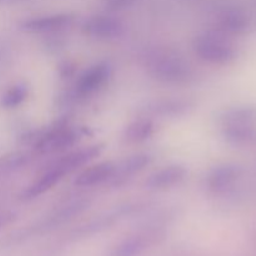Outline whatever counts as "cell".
<instances>
[{
  "mask_svg": "<svg viewBox=\"0 0 256 256\" xmlns=\"http://www.w3.org/2000/svg\"><path fill=\"white\" fill-rule=\"evenodd\" d=\"M194 50L200 59L214 65H228L238 56L236 48L219 32L199 35L194 42Z\"/></svg>",
  "mask_w": 256,
  "mask_h": 256,
  "instance_id": "1",
  "label": "cell"
},
{
  "mask_svg": "<svg viewBox=\"0 0 256 256\" xmlns=\"http://www.w3.org/2000/svg\"><path fill=\"white\" fill-rule=\"evenodd\" d=\"M220 122L224 138L246 139L256 134V108L240 106L228 110Z\"/></svg>",
  "mask_w": 256,
  "mask_h": 256,
  "instance_id": "2",
  "label": "cell"
},
{
  "mask_svg": "<svg viewBox=\"0 0 256 256\" xmlns=\"http://www.w3.org/2000/svg\"><path fill=\"white\" fill-rule=\"evenodd\" d=\"M150 74L165 82H182L190 76V68L184 60L172 52H162L149 62Z\"/></svg>",
  "mask_w": 256,
  "mask_h": 256,
  "instance_id": "3",
  "label": "cell"
},
{
  "mask_svg": "<svg viewBox=\"0 0 256 256\" xmlns=\"http://www.w3.org/2000/svg\"><path fill=\"white\" fill-rule=\"evenodd\" d=\"M79 139L80 134L78 130L62 125L50 130L44 138H42L36 148L42 152H56L72 146L79 142Z\"/></svg>",
  "mask_w": 256,
  "mask_h": 256,
  "instance_id": "4",
  "label": "cell"
},
{
  "mask_svg": "<svg viewBox=\"0 0 256 256\" xmlns=\"http://www.w3.org/2000/svg\"><path fill=\"white\" fill-rule=\"evenodd\" d=\"M124 32L122 22L112 16L98 15L88 20L84 25V32L95 39H114Z\"/></svg>",
  "mask_w": 256,
  "mask_h": 256,
  "instance_id": "5",
  "label": "cell"
},
{
  "mask_svg": "<svg viewBox=\"0 0 256 256\" xmlns=\"http://www.w3.org/2000/svg\"><path fill=\"white\" fill-rule=\"evenodd\" d=\"M242 178V169L236 165H222L210 172L208 188L214 194H225L235 186Z\"/></svg>",
  "mask_w": 256,
  "mask_h": 256,
  "instance_id": "6",
  "label": "cell"
},
{
  "mask_svg": "<svg viewBox=\"0 0 256 256\" xmlns=\"http://www.w3.org/2000/svg\"><path fill=\"white\" fill-rule=\"evenodd\" d=\"M110 68L106 64H98L95 66L90 68L89 70L84 72L78 82L76 90L78 94L82 96H89L94 94L98 90L102 89L109 80Z\"/></svg>",
  "mask_w": 256,
  "mask_h": 256,
  "instance_id": "7",
  "label": "cell"
},
{
  "mask_svg": "<svg viewBox=\"0 0 256 256\" xmlns=\"http://www.w3.org/2000/svg\"><path fill=\"white\" fill-rule=\"evenodd\" d=\"M186 169L180 165H172L152 174L146 182V186L152 190H166L176 186L186 178Z\"/></svg>",
  "mask_w": 256,
  "mask_h": 256,
  "instance_id": "8",
  "label": "cell"
},
{
  "mask_svg": "<svg viewBox=\"0 0 256 256\" xmlns=\"http://www.w3.org/2000/svg\"><path fill=\"white\" fill-rule=\"evenodd\" d=\"M115 170H116V166L110 162L92 165L80 172L79 176L75 180V185L82 188L96 186V185L112 179L115 176Z\"/></svg>",
  "mask_w": 256,
  "mask_h": 256,
  "instance_id": "9",
  "label": "cell"
},
{
  "mask_svg": "<svg viewBox=\"0 0 256 256\" xmlns=\"http://www.w3.org/2000/svg\"><path fill=\"white\" fill-rule=\"evenodd\" d=\"M66 174H69V172H68L62 165H59L56 162L54 166H52V169L48 170L39 180H36V182L25 192L24 198L25 199H35V198L45 194V192H48L49 190H52L55 185L59 184Z\"/></svg>",
  "mask_w": 256,
  "mask_h": 256,
  "instance_id": "10",
  "label": "cell"
},
{
  "mask_svg": "<svg viewBox=\"0 0 256 256\" xmlns=\"http://www.w3.org/2000/svg\"><path fill=\"white\" fill-rule=\"evenodd\" d=\"M72 22V16L68 14L50 15V16L36 18L32 19L22 25L25 30L32 32H52L62 30L70 26Z\"/></svg>",
  "mask_w": 256,
  "mask_h": 256,
  "instance_id": "11",
  "label": "cell"
},
{
  "mask_svg": "<svg viewBox=\"0 0 256 256\" xmlns=\"http://www.w3.org/2000/svg\"><path fill=\"white\" fill-rule=\"evenodd\" d=\"M250 25V20L246 14L240 10L225 12L218 20V32L230 36V35L244 34Z\"/></svg>",
  "mask_w": 256,
  "mask_h": 256,
  "instance_id": "12",
  "label": "cell"
},
{
  "mask_svg": "<svg viewBox=\"0 0 256 256\" xmlns=\"http://www.w3.org/2000/svg\"><path fill=\"white\" fill-rule=\"evenodd\" d=\"M102 152V148L100 146H92L89 149H82L79 152H72V154L66 155L62 159L58 162V164L62 165L68 172H72L76 170L78 168H82L86 165L88 162H92L96 156H99Z\"/></svg>",
  "mask_w": 256,
  "mask_h": 256,
  "instance_id": "13",
  "label": "cell"
},
{
  "mask_svg": "<svg viewBox=\"0 0 256 256\" xmlns=\"http://www.w3.org/2000/svg\"><path fill=\"white\" fill-rule=\"evenodd\" d=\"M152 134H154V124L152 120L140 119L128 126L125 139L130 144H140L149 140Z\"/></svg>",
  "mask_w": 256,
  "mask_h": 256,
  "instance_id": "14",
  "label": "cell"
},
{
  "mask_svg": "<svg viewBox=\"0 0 256 256\" xmlns=\"http://www.w3.org/2000/svg\"><path fill=\"white\" fill-rule=\"evenodd\" d=\"M149 246V239L142 235H136L120 242L110 256H140Z\"/></svg>",
  "mask_w": 256,
  "mask_h": 256,
  "instance_id": "15",
  "label": "cell"
},
{
  "mask_svg": "<svg viewBox=\"0 0 256 256\" xmlns=\"http://www.w3.org/2000/svg\"><path fill=\"white\" fill-rule=\"evenodd\" d=\"M150 164V156L148 155H136V156H132L130 159H126L122 165L119 166V169H116L115 172H118V174L120 175V178L132 176V175L138 174L142 170L145 169V166Z\"/></svg>",
  "mask_w": 256,
  "mask_h": 256,
  "instance_id": "16",
  "label": "cell"
},
{
  "mask_svg": "<svg viewBox=\"0 0 256 256\" xmlns=\"http://www.w3.org/2000/svg\"><path fill=\"white\" fill-rule=\"evenodd\" d=\"M26 98V86H24V85H16V86H12V89L8 90L6 94L2 96V105L4 108H8V109H14V108L22 105Z\"/></svg>",
  "mask_w": 256,
  "mask_h": 256,
  "instance_id": "17",
  "label": "cell"
},
{
  "mask_svg": "<svg viewBox=\"0 0 256 256\" xmlns=\"http://www.w3.org/2000/svg\"><path fill=\"white\" fill-rule=\"evenodd\" d=\"M134 0H108V4L114 9H122L125 6H129Z\"/></svg>",
  "mask_w": 256,
  "mask_h": 256,
  "instance_id": "18",
  "label": "cell"
},
{
  "mask_svg": "<svg viewBox=\"0 0 256 256\" xmlns=\"http://www.w3.org/2000/svg\"><path fill=\"white\" fill-rule=\"evenodd\" d=\"M12 220V216L10 214H0V230L5 226L6 224H9Z\"/></svg>",
  "mask_w": 256,
  "mask_h": 256,
  "instance_id": "19",
  "label": "cell"
}]
</instances>
